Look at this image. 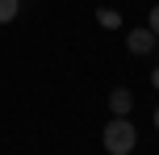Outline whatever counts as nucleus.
Wrapping results in <instances>:
<instances>
[{
  "label": "nucleus",
  "instance_id": "nucleus-6",
  "mask_svg": "<svg viewBox=\"0 0 159 155\" xmlns=\"http://www.w3.org/2000/svg\"><path fill=\"white\" fill-rule=\"evenodd\" d=\"M151 84H155V88H159V63H155V71H151Z\"/></svg>",
  "mask_w": 159,
  "mask_h": 155
},
{
  "label": "nucleus",
  "instance_id": "nucleus-3",
  "mask_svg": "<svg viewBox=\"0 0 159 155\" xmlns=\"http://www.w3.org/2000/svg\"><path fill=\"white\" fill-rule=\"evenodd\" d=\"M109 113H113V117L134 113V92H130V88H113V92H109Z\"/></svg>",
  "mask_w": 159,
  "mask_h": 155
},
{
  "label": "nucleus",
  "instance_id": "nucleus-1",
  "mask_svg": "<svg viewBox=\"0 0 159 155\" xmlns=\"http://www.w3.org/2000/svg\"><path fill=\"white\" fill-rule=\"evenodd\" d=\"M101 143H105V151H109V155H130V151L138 147V126L130 122V117H113V122L105 126Z\"/></svg>",
  "mask_w": 159,
  "mask_h": 155
},
{
  "label": "nucleus",
  "instance_id": "nucleus-5",
  "mask_svg": "<svg viewBox=\"0 0 159 155\" xmlns=\"http://www.w3.org/2000/svg\"><path fill=\"white\" fill-rule=\"evenodd\" d=\"M147 25H151V34H155V38H159V4L151 8V21H147Z\"/></svg>",
  "mask_w": 159,
  "mask_h": 155
},
{
  "label": "nucleus",
  "instance_id": "nucleus-2",
  "mask_svg": "<svg viewBox=\"0 0 159 155\" xmlns=\"http://www.w3.org/2000/svg\"><path fill=\"white\" fill-rule=\"evenodd\" d=\"M155 34H151V25H147V30H130V38H126V46H130V55H151L155 50Z\"/></svg>",
  "mask_w": 159,
  "mask_h": 155
},
{
  "label": "nucleus",
  "instance_id": "nucleus-4",
  "mask_svg": "<svg viewBox=\"0 0 159 155\" xmlns=\"http://www.w3.org/2000/svg\"><path fill=\"white\" fill-rule=\"evenodd\" d=\"M17 13H21V0H0V25L17 21Z\"/></svg>",
  "mask_w": 159,
  "mask_h": 155
},
{
  "label": "nucleus",
  "instance_id": "nucleus-7",
  "mask_svg": "<svg viewBox=\"0 0 159 155\" xmlns=\"http://www.w3.org/2000/svg\"><path fill=\"white\" fill-rule=\"evenodd\" d=\"M155 130H159V105H155Z\"/></svg>",
  "mask_w": 159,
  "mask_h": 155
}]
</instances>
